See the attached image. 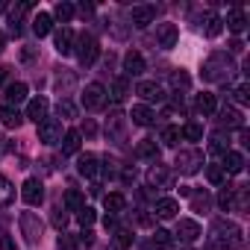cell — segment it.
<instances>
[{
  "label": "cell",
  "mask_w": 250,
  "mask_h": 250,
  "mask_svg": "<svg viewBox=\"0 0 250 250\" xmlns=\"http://www.w3.org/2000/svg\"><path fill=\"white\" fill-rule=\"evenodd\" d=\"M232 194H235V186L224 183V188H221V194H218V206H221V209H232Z\"/></svg>",
  "instance_id": "cell-35"
},
{
  "label": "cell",
  "mask_w": 250,
  "mask_h": 250,
  "mask_svg": "<svg viewBox=\"0 0 250 250\" xmlns=\"http://www.w3.org/2000/svg\"><path fill=\"white\" fill-rule=\"evenodd\" d=\"M3 50H6V36L0 33V53H3Z\"/></svg>",
  "instance_id": "cell-56"
},
{
  "label": "cell",
  "mask_w": 250,
  "mask_h": 250,
  "mask_svg": "<svg viewBox=\"0 0 250 250\" xmlns=\"http://www.w3.org/2000/svg\"><path fill=\"white\" fill-rule=\"evenodd\" d=\"M83 206H85V200H83V194L71 188V191L65 194V209H71V212H80Z\"/></svg>",
  "instance_id": "cell-36"
},
{
  "label": "cell",
  "mask_w": 250,
  "mask_h": 250,
  "mask_svg": "<svg viewBox=\"0 0 250 250\" xmlns=\"http://www.w3.org/2000/svg\"><path fill=\"white\" fill-rule=\"evenodd\" d=\"M0 121H3L9 130H18L21 124H24V115H21L18 109H9V106H3V112H0Z\"/></svg>",
  "instance_id": "cell-28"
},
{
  "label": "cell",
  "mask_w": 250,
  "mask_h": 250,
  "mask_svg": "<svg viewBox=\"0 0 250 250\" xmlns=\"http://www.w3.org/2000/svg\"><path fill=\"white\" fill-rule=\"evenodd\" d=\"M127 88H130V85H127V77H118V80L112 83V100L121 103L124 97H127Z\"/></svg>",
  "instance_id": "cell-34"
},
{
  "label": "cell",
  "mask_w": 250,
  "mask_h": 250,
  "mask_svg": "<svg viewBox=\"0 0 250 250\" xmlns=\"http://www.w3.org/2000/svg\"><path fill=\"white\" fill-rule=\"evenodd\" d=\"M56 112H59V118H77V106H74L68 97H62V100L56 103Z\"/></svg>",
  "instance_id": "cell-39"
},
{
  "label": "cell",
  "mask_w": 250,
  "mask_h": 250,
  "mask_svg": "<svg viewBox=\"0 0 250 250\" xmlns=\"http://www.w3.org/2000/svg\"><path fill=\"white\" fill-rule=\"evenodd\" d=\"M153 241H156V244H168V241H171V232H168V229H156V232H153Z\"/></svg>",
  "instance_id": "cell-49"
},
{
  "label": "cell",
  "mask_w": 250,
  "mask_h": 250,
  "mask_svg": "<svg viewBox=\"0 0 250 250\" xmlns=\"http://www.w3.org/2000/svg\"><path fill=\"white\" fill-rule=\"evenodd\" d=\"M209 150H212L215 156H224V153H227V142H224V136H212V142H209Z\"/></svg>",
  "instance_id": "cell-43"
},
{
  "label": "cell",
  "mask_w": 250,
  "mask_h": 250,
  "mask_svg": "<svg viewBox=\"0 0 250 250\" xmlns=\"http://www.w3.org/2000/svg\"><path fill=\"white\" fill-rule=\"evenodd\" d=\"M3 100H6V106H9V109H15L18 103H24V100H27V85H24V83H12V85H6Z\"/></svg>",
  "instance_id": "cell-16"
},
{
  "label": "cell",
  "mask_w": 250,
  "mask_h": 250,
  "mask_svg": "<svg viewBox=\"0 0 250 250\" xmlns=\"http://www.w3.org/2000/svg\"><path fill=\"white\" fill-rule=\"evenodd\" d=\"M124 74H127V77H139V74H145V56H142L139 50L124 53Z\"/></svg>",
  "instance_id": "cell-10"
},
{
  "label": "cell",
  "mask_w": 250,
  "mask_h": 250,
  "mask_svg": "<svg viewBox=\"0 0 250 250\" xmlns=\"http://www.w3.org/2000/svg\"><path fill=\"white\" fill-rule=\"evenodd\" d=\"M232 94H235V103H241V106H247V103H250V88H247V85H238Z\"/></svg>",
  "instance_id": "cell-45"
},
{
  "label": "cell",
  "mask_w": 250,
  "mask_h": 250,
  "mask_svg": "<svg viewBox=\"0 0 250 250\" xmlns=\"http://www.w3.org/2000/svg\"><path fill=\"white\" fill-rule=\"evenodd\" d=\"M153 18H156V9H153V6H136L130 21H133V27H136V30H145V27H150V24H153Z\"/></svg>",
  "instance_id": "cell-14"
},
{
  "label": "cell",
  "mask_w": 250,
  "mask_h": 250,
  "mask_svg": "<svg viewBox=\"0 0 250 250\" xmlns=\"http://www.w3.org/2000/svg\"><path fill=\"white\" fill-rule=\"evenodd\" d=\"M186 250H188V247H186Z\"/></svg>",
  "instance_id": "cell-58"
},
{
  "label": "cell",
  "mask_w": 250,
  "mask_h": 250,
  "mask_svg": "<svg viewBox=\"0 0 250 250\" xmlns=\"http://www.w3.org/2000/svg\"><path fill=\"white\" fill-rule=\"evenodd\" d=\"M180 139H188V142H200V139H203V127H200V124H194V121H188L186 127L180 130Z\"/></svg>",
  "instance_id": "cell-30"
},
{
  "label": "cell",
  "mask_w": 250,
  "mask_h": 250,
  "mask_svg": "<svg viewBox=\"0 0 250 250\" xmlns=\"http://www.w3.org/2000/svg\"><path fill=\"white\" fill-rule=\"evenodd\" d=\"M50 30H53V18H50L47 12H39V15L33 18V33H36L39 39H44V36H50Z\"/></svg>",
  "instance_id": "cell-20"
},
{
  "label": "cell",
  "mask_w": 250,
  "mask_h": 250,
  "mask_svg": "<svg viewBox=\"0 0 250 250\" xmlns=\"http://www.w3.org/2000/svg\"><path fill=\"white\" fill-rule=\"evenodd\" d=\"M191 206H194V212H206V209L212 206V197H209L206 191H200V194H191Z\"/></svg>",
  "instance_id": "cell-40"
},
{
  "label": "cell",
  "mask_w": 250,
  "mask_h": 250,
  "mask_svg": "<svg viewBox=\"0 0 250 250\" xmlns=\"http://www.w3.org/2000/svg\"><path fill=\"white\" fill-rule=\"evenodd\" d=\"M50 18H59L62 24H68V21L74 18V6L62 0V3H56V6H53V15H50Z\"/></svg>",
  "instance_id": "cell-32"
},
{
  "label": "cell",
  "mask_w": 250,
  "mask_h": 250,
  "mask_svg": "<svg viewBox=\"0 0 250 250\" xmlns=\"http://www.w3.org/2000/svg\"><path fill=\"white\" fill-rule=\"evenodd\" d=\"M224 24H227V30H229V33H244V27H247V15H244L241 9H232V12L227 15V21H224Z\"/></svg>",
  "instance_id": "cell-23"
},
{
  "label": "cell",
  "mask_w": 250,
  "mask_h": 250,
  "mask_svg": "<svg viewBox=\"0 0 250 250\" xmlns=\"http://www.w3.org/2000/svg\"><path fill=\"white\" fill-rule=\"evenodd\" d=\"M65 224H68V215H65L62 209H56V212H53V227H59V229H65Z\"/></svg>",
  "instance_id": "cell-47"
},
{
  "label": "cell",
  "mask_w": 250,
  "mask_h": 250,
  "mask_svg": "<svg viewBox=\"0 0 250 250\" xmlns=\"http://www.w3.org/2000/svg\"><path fill=\"white\" fill-rule=\"evenodd\" d=\"M9 80V68H0V85H3Z\"/></svg>",
  "instance_id": "cell-54"
},
{
  "label": "cell",
  "mask_w": 250,
  "mask_h": 250,
  "mask_svg": "<svg viewBox=\"0 0 250 250\" xmlns=\"http://www.w3.org/2000/svg\"><path fill=\"white\" fill-rule=\"evenodd\" d=\"M0 250H15V241L9 235H0Z\"/></svg>",
  "instance_id": "cell-51"
},
{
  "label": "cell",
  "mask_w": 250,
  "mask_h": 250,
  "mask_svg": "<svg viewBox=\"0 0 250 250\" xmlns=\"http://www.w3.org/2000/svg\"><path fill=\"white\" fill-rule=\"evenodd\" d=\"M39 142H44V145L62 142V121L59 118H44L39 124Z\"/></svg>",
  "instance_id": "cell-5"
},
{
  "label": "cell",
  "mask_w": 250,
  "mask_h": 250,
  "mask_svg": "<svg viewBox=\"0 0 250 250\" xmlns=\"http://www.w3.org/2000/svg\"><path fill=\"white\" fill-rule=\"evenodd\" d=\"M206 177H209V183H215V186H224V183H227V174H224L221 165H209Z\"/></svg>",
  "instance_id": "cell-42"
},
{
  "label": "cell",
  "mask_w": 250,
  "mask_h": 250,
  "mask_svg": "<svg viewBox=\"0 0 250 250\" xmlns=\"http://www.w3.org/2000/svg\"><path fill=\"white\" fill-rule=\"evenodd\" d=\"M197 112H200V115H215V112H218V100H215V94H209V91L197 94Z\"/></svg>",
  "instance_id": "cell-26"
},
{
  "label": "cell",
  "mask_w": 250,
  "mask_h": 250,
  "mask_svg": "<svg viewBox=\"0 0 250 250\" xmlns=\"http://www.w3.org/2000/svg\"><path fill=\"white\" fill-rule=\"evenodd\" d=\"M221 168H224L227 177H229V174H241V171H244V156L235 153V150H227L224 159H221Z\"/></svg>",
  "instance_id": "cell-15"
},
{
  "label": "cell",
  "mask_w": 250,
  "mask_h": 250,
  "mask_svg": "<svg viewBox=\"0 0 250 250\" xmlns=\"http://www.w3.org/2000/svg\"><path fill=\"white\" fill-rule=\"evenodd\" d=\"M159 218H174L177 212H180V203L174 200V197H159L156 200V209H153Z\"/></svg>",
  "instance_id": "cell-22"
},
{
  "label": "cell",
  "mask_w": 250,
  "mask_h": 250,
  "mask_svg": "<svg viewBox=\"0 0 250 250\" xmlns=\"http://www.w3.org/2000/svg\"><path fill=\"white\" fill-rule=\"evenodd\" d=\"M177 235H180V241L194 244V241L200 238V224H197V221H191V218H183V221L177 224Z\"/></svg>",
  "instance_id": "cell-9"
},
{
  "label": "cell",
  "mask_w": 250,
  "mask_h": 250,
  "mask_svg": "<svg viewBox=\"0 0 250 250\" xmlns=\"http://www.w3.org/2000/svg\"><path fill=\"white\" fill-rule=\"evenodd\" d=\"M77 221L83 224V229H88V227H91V224L97 221V212H94L91 206H83V209L77 212Z\"/></svg>",
  "instance_id": "cell-38"
},
{
  "label": "cell",
  "mask_w": 250,
  "mask_h": 250,
  "mask_svg": "<svg viewBox=\"0 0 250 250\" xmlns=\"http://www.w3.org/2000/svg\"><path fill=\"white\" fill-rule=\"evenodd\" d=\"M136 153H139L142 159H156V156H159V147H156L153 139H142V142L136 145Z\"/></svg>",
  "instance_id": "cell-29"
},
{
  "label": "cell",
  "mask_w": 250,
  "mask_h": 250,
  "mask_svg": "<svg viewBox=\"0 0 250 250\" xmlns=\"http://www.w3.org/2000/svg\"><path fill=\"white\" fill-rule=\"evenodd\" d=\"M80 12H83V15H88V12H94V6H91V3H83V6H80Z\"/></svg>",
  "instance_id": "cell-55"
},
{
  "label": "cell",
  "mask_w": 250,
  "mask_h": 250,
  "mask_svg": "<svg viewBox=\"0 0 250 250\" xmlns=\"http://www.w3.org/2000/svg\"><path fill=\"white\" fill-rule=\"evenodd\" d=\"M9 150V145H6V139H0V153H6Z\"/></svg>",
  "instance_id": "cell-57"
},
{
  "label": "cell",
  "mask_w": 250,
  "mask_h": 250,
  "mask_svg": "<svg viewBox=\"0 0 250 250\" xmlns=\"http://www.w3.org/2000/svg\"><path fill=\"white\" fill-rule=\"evenodd\" d=\"M221 30H224V21H221L218 15H206V27H203V33H206L209 39H215V36H221Z\"/></svg>",
  "instance_id": "cell-33"
},
{
  "label": "cell",
  "mask_w": 250,
  "mask_h": 250,
  "mask_svg": "<svg viewBox=\"0 0 250 250\" xmlns=\"http://www.w3.org/2000/svg\"><path fill=\"white\" fill-rule=\"evenodd\" d=\"M241 50H244V42H238V39H235V42L229 44V53H241Z\"/></svg>",
  "instance_id": "cell-53"
},
{
  "label": "cell",
  "mask_w": 250,
  "mask_h": 250,
  "mask_svg": "<svg viewBox=\"0 0 250 250\" xmlns=\"http://www.w3.org/2000/svg\"><path fill=\"white\" fill-rule=\"evenodd\" d=\"M136 94L139 97H145V100H162L165 94H162V88L156 85V83H150V80H142L139 85H136Z\"/></svg>",
  "instance_id": "cell-19"
},
{
  "label": "cell",
  "mask_w": 250,
  "mask_h": 250,
  "mask_svg": "<svg viewBox=\"0 0 250 250\" xmlns=\"http://www.w3.org/2000/svg\"><path fill=\"white\" fill-rule=\"evenodd\" d=\"M130 118H133V124L136 127H150L153 124V109L150 106H145V103H139V106H133V112H130Z\"/></svg>",
  "instance_id": "cell-18"
},
{
  "label": "cell",
  "mask_w": 250,
  "mask_h": 250,
  "mask_svg": "<svg viewBox=\"0 0 250 250\" xmlns=\"http://www.w3.org/2000/svg\"><path fill=\"white\" fill-rule=\"evenodd\" d=\"M15 203V186L0 174V209H6V206H12Z\"/></svg>",
  "instance_id": "cell-25"
},
{
  "label": "cell",
  "mask_w": 250,
  "mask_h": 250,
  "mask_svg": "<svg viewBox=\"0 0 250 250\" xmlns=\"http://www.w3.org/2000/svg\"><path fill=\"white\" fill-rule=\"evenodd\" d=\"M53 42H56V53H59V56L74 53V42H77V39H74V30H71V27H62Z\"/></svg>",
  "instance_id": "cell-12"
},
{
  "label": "cell",
  "mask_w": 250,
  "mask_h": 250,
  "mask_svg": "<svg viewBox=\"0 0 250 250\" xmlns=\"http://www.w3.org/2000/svg\"><path fill=\"white\" fill-rule=\"evenodd\" d=\"M221 121L227 124V127H241V112L232 109V106H224L221 109Z\"/></svg>",
  "instance_id": "cell-31"
},
{
  "label": "cell",
  "mask_w": 250,
  "mask_h": 250,
  "mask_svg": "<svg viewBox=\"0 0 250 250\" xmlns=\"http://www.w3.org/2000/svg\"><path fill=\"white\" fill-rule=\"evenodd\" d=\"M174 165H177V171H183V174H197L200 165H203V153H200V150H180Z\"/></svg>",
  "instance_id": "cell-6"
},
{
  "label": "cell",
  "mask_w": 250,
  "mask_h": 250,
  "mask_svg": "<svg viewBox=\"0 0 250 250\" xmlns=\"http://www.w3.org/2000/svg\"><path fill=\"white\" fill-rule=\"evenodd\" d=\"M47 109H50L47 97H33V100L27 103V115H24V118H30V121H36V124H42V121L47 118Z\"/></svg>",
  "instance_id": "cell-11"
},
{
  "label": "cell",
  "mask_w": 250,
  "mask_h": 250,
  "mask_svg": "<svg viewBox=\"0 0 250 250\" xmlns=\"http://www.w3.org/2000/svg\"><path fill=\"white\" fill-rule=\"evenodd\" d=\"M209 244L212 250H238L244 244V232L232 221H215L209 229Z\"/></svg>",
  "instance_id": "cell-1"
},
{
  "label": "cell",
  "mask_w": 250,
  "mask_h": 250,
  "mask_svg": "<svg viewBox=\"0 0 250 250\" xmlns=\"http://www.w3.org/2000/svg\"><path fill=\"white\" fill-rule=\"evenodd\" d=\"M147 183L150 186H156V188H168L171 186V171H168V165H153L150 171H147Z\"/></svg>",
  "instance_id": "cell-13"
},
{
  "label": "cell",
  "mask_w": 250,
  "mask_h": 250,
  "mask_svg": "<svg viewBox=\"0 0 250 250\" xmlns=\"http://www.w3.org/2000/svg\"><path fill=\"white\" fill-rule=\"evenodd\" d=\"M83 133H85L88 139H91V136L97 133V127H94V121H85V124H83ZM83 133H80V136H83Z\"/></svg>",
  "instance_id": "cell-52"
},
{
  "label": "cell",
  "mask_w": 250,
  "mask_h": 250,
  "mask_svg": "<svg viewBox=\"0 0 250 250\" xmlns=\"http://www.w3.org/2000/svg\"><path fill=\"white\" fill-rule=\"evenodd\" d=\"M177 39H180V33H177L174 24H159V47H162V50L177 47Z\"/></svg>",
  "instance_id": "cell-17"
},
{
  "label": "cell",
  "mask_w": 250,
  "mask_h": 250,
  "mask_svg": "<svg viewBox=\"0 0 250 250\" xmlns=\"http://www.w3.org/2000/svg\"><path fill=\"white\" fill-rule=\"evenodd\" d=\"M106 133H109V136H115V139H121V133H124V115H112V118H109Z\"/></svg>",
  "instance_id": "cell-37"
},
{
  "label": "cell",
  "mask_w": 250,
  "mask_h": 250,
  "mask_svg": "<svg viewBox=\"0 0 250 250\" xmlns=\"http://www.w3.org/2000/svg\"><path fill=\"white\" fill-rule=\"evenodd\" d=\"M177 142H180V130L177 127H165L162 130V145L165 147H177Z\"/></svg>",
  "instance_id": "cell-41"
},
{
  "label": "cell",
  "mask_w": 250,
  "mask_h": 250,
  "mask_svg": "<svg viewBox=\"0 0 250 250\" xmlns=\"http://www.w3.org/2000/svg\"><path fill=\"white\" fill-rule=\"evenodd\" d=\"M80 139H83L80 130H68V133L62 136V153H65V156H74V153L80 150Z\"/></svg>",
  "instance_id": "cell-24"
},
{
  "label": "cell",
  "mask_w": 250,
  "mask_h": 250,
  "mask_svg": "<svg viewBox=\"0 0 250 250\" xmlns=\"http://www.w3.org/2000/svg\"><path fill=\"white\" fill-rule=\"evenodd\" d=\"M80 244L91 247V244H94V232H91V229H83V232H80Z\"/></svg>",
  "instance_id": "cell-50"
},
{
  "label": "cell",
  "mask_w": 250,
  "mask_h": 250,
  "mask_svg": "<svg viewBox=\"0 0 250 250\" xmlns=\"http://www.w3.org/2000/svg\"><path fill=\"white\" fill-rule=\"evenodd\" d=\"M232 71H235V68H232V59H229L227 53H215V56H209L206 65H203V77H206V80H227Z\"/></svg>",
  "instance_id": "cell-3"
},
{
  "label": "cell",
  "mask_w": 250,
  "mask_h": 250,
  "mask_svg": "<svg viewBox=\"0 0 250 250\" xmlns=\"http://www.w3.org/2000/svg\"><path fill=\"white\" fill-rule=\"evenodd\" d=\"M83 106L85 109H103L106 106V88L100 83H88L83 91Z\"/></svg>",
  "instance_id": "cell-8"
},
{
  "label": "cell",
  "mask_w": 250,
  "mask_h": 250,
  "mask_svg": "<svg viewBox=\"0 0 250 250\" xmlns=\"http://www.w3.org/2000/svg\"><path fill=\"white\" fill-rule=\"evenodd\" d=\"M77 171L83 174V177H97V156H91V153H83L80 159H77Z\"/></svg>",
  "instance_id": "cell-21"
},
{
  "label": "cell",
  "mask_w": 250,
  "mask_h": 250,
  "mask_svg": "<svg viewBox=\"0 0 250 250\" xmlns=\"http://www.w3.org/2000/svg\"><path fill=\"white\" fill-rule=\"evenodd\" d=\"M21 197H24V203H30V206H42V203H44V183L36 180V177H30V180L21 186Z\"/></svg>",
  "instance_id": "cell-7"
},
{
  "label": "cell",
  "mask_w": 250,
  "mask_h": 250,
  "mask_svg": "<svg viewBox=\"0 0 250 250\" xmlns=\"http://www.w3.org/2000/svg\"><path fill=\"white\" fill-rule=\"evenodd\" d=\"M74 53H77L80 65H83V68H88V65H94V59L100 56V44H97V39H94V36L83 33V36L74 42Z\"/></svg>",
  "instance_id": "cell-2"
},
{
  "label": "cell",
  "mask_w": 250,
  "mask_h": 250,
  "mask_svg": "<svg viewBox=\"0 0 250 250\" xmlns=\"http://www.w3.org/2000/svg\"><path fill=\"white\" fill-rule=\"evenodd\" d=\"M130 241H133V238H130L127 229H118V247H121V250H124V247H130Z\"/></svg>",
  "instance_id": "cell-48"
},
{
  "label": "cell",
  "mask_w": 250,
  "mask_h": 250,
  "mask_svg": "<svg viewBox=\"0 0 250 250\" xmlns=\"http://www.w3.org/2000/svg\"><path fill=\"white\" fill-rule=\"evenodd\" d=\"M171 85H174V88H183V91H186V88L191 85V80H188V74H183V71H180V74H174V77H171Z\"/></svg>",
  "instance_id": "cell-44"
},
{
  "label": "cell",
  "mask_w": 250,
  "mask_h": 250,
  "mask_svg": "<svg viewBox=\"0 0 250 250\" xmlns=\"http://www.w3.org/2000/svg\"><path fill=\"white\" fill-rule=\"evenodd\" d=\"M18 224H21V232L27 235V244H39V241H42L44 224L39 221V215H36V212H21Z\"/></svg>",
  "instance_id": "cell-4"
},
{
  "label": "cell",
  "mask_w": 250,
  "mask_h": 250,
  "mask_svg": "<svg viewBox=\"0 0 250 250\" xmlns=\"http://www.w3.org/2000/svg\"><path fill=\"white\" fill-rule=\"evenodd\" d=\"M103 206H106V212L109 215H118V212H124V206H127V197H124V194H106L103 197Z\"/></svg>",
  "instance_id": "cell-27"
},
{
  "label": "cell",
  "mask_w": 250,
  "mask_h": 250,
  "mask_svg": "<svg viewBox=\"0 0 250 250\" xmlns=\"http://www.w3.org/2000/svg\"><path fill=\"white\" fill-rule=\"evenodd\" d=\"M56 247H59V250H80V247H77V241H74L71 235H65V232L59 235V244H56Z\"/></svg>",
  "instance_id": "cell-46"
}]
</instances>
